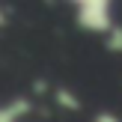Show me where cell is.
Returning a JSON list of instances; mask_svg holds the SVG:
<instances>
[{"instance_id":"cell-1","label":"cell","mask_w":122,"mask_h":122,"mask_svg":"<svg viewBox=\"0 0 122 122\" xmlns=\"http://www.w3.org/2000/svg\"><path fill=\"white\" fill-rule=\"evenodd\" d=\"M75 21L86 33H113V3L110 0H77L75 3Z\"/></svg>"},{"instance_id":"cell-2","label":"cell","mask_w":122,"mask_h":122,"mask_svg":"<svg viewBox=\"0 0 122 122\" xmlns=\"http://www.w3.org/2000/svg\"><path fill=\"white\" fill-rule=\"evenodd\" d=\"M30 110H33L30 98H12L6 104H0V122H21Z\"/></svg>"},{"instance_id":"cell-3","label":"cell","mask_w":122,"mask_h":122,"mask_svg":"<svg viewBox=\"0 0 122 122\" xmlns=\"http://www.w3.org/2000/svg\"><path fill=\"white\" fill-rule=\"evenodd\" d=\"M54 95H57V104L60 107H66V110H81V98H77L75 92H69L66 86H60Z\"/></svg>"},{"instance_id":"cell-4","label":"cell","mask_w":122,"mask_h":122,"mask_svg":"<svg viewBox=\"0 0 122 122\" xmlns=\"http://www.w3.org/2000/svg\"><path fill=\"white\" fill-rule=\"evenodd\" d=\"M104 45H107V51H116V54H122V27H113V33L104 39Z\"/></svg>"},{"instance_id":"cell-5","label":"cell","mask_w":122,"mask_h":122,"mask_svg":"<svg viewBox=\"0 0 122 122\" xmlns=\"http://www.w3.org/2000/svg\"><path fill=\"white\" fill-rule=\"evenodd\" d=\"M92 122H122V119L116 116V113H110V110H98L92 116Z\"/></svg>"},{"instance_id":"cell-6","label":"cell","mask_w":122,"mask_h":122,"mask_svg":"<svg viewBox=\"0 0 122 122\" xmlns=\"http://www.w3.org/2000/svg\"><path fill=\"white\" fill-rule=\"evenodd\" d=\"M3 24H6V15H3V9H0V27H3Z\"/></svg>"}]
</instances>
